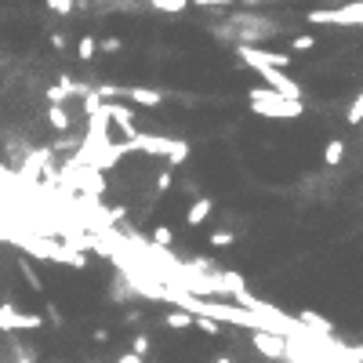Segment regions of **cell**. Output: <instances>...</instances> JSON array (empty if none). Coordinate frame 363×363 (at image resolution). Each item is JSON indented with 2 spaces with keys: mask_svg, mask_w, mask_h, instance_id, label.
<instances>
[{
  "mask_svg": "<svg viewBox=\"0 0 363 363\" xmlns=\"http://www.w3.org/2000/svg\"><path fill=\"white\" fill-rule=\"evenodd\" d=\"M248 102L258 116H269V120H294V116H302L305 102H294L287 95H276L272 87H251L248 91Z\"/></svg>",
  "mask_w": 363,
  "mask_h": 363,
  "instance_id": "6da1fadb",
  "label": "cell"
},
{
  "mask_svg": "<svg viewBox=\"0 0 363 363\" xmlns=\"http://www.w3.org/2000/svg\"><path fill=\"white\" fill-rule=\"evenodd\" d=\"M305 19L309 25H363V0H349L338 8H316Z\"/></svg>",
  "mask_w": 363,
  "mask_h": 363,
  "instance_id": "7a4b0ae2",
  "label": "cell"
},
{
  "mask_svg": "<svg viewBox=\"0 0 363 363\" xmlns=\"http://www.w3.org/2000/svg\"><path fill=\"white\" fill-rule=\"evenodd\" d=\"M44 316L41 313H19L11 302H0V334H19V331H41Z\"/></svg>",
  "mask_w": 363,
  "mask_h": 363,
  "instance_id": "3957f363",
  "label": "cell"
},
{
  "mask_svg": "<svg viewBox=\"0 0 363 363\" xmlns=\"http://www.w3.org/2000/svg\"><path fill=\"white\" fill-rule=\"evenodd\" d=\"M251 345L265 360H287V349H291V342L283 334H272V331H251Z\"/></svg>",
  "mask_w": 363,
  "mask_h": 363,
  "instance_id": "277c9868",
  "label": "cell"
},
{
  "mask_svg": "<svg viewBox=\"0 0 363 363\" xmlns=\"http://www.w3.org/2000/svg\"><path fill=\"white\" fill-rule=\"evenodd\" d=\"M175 142L178 138H164V135H135L131 138V153H149V157H171V149H175Z\"/></svg>",
  "mask_w": 363,
  "mask_h": 363,
  "instance_id": "5b68a950",
  "label": "cell"
},
{
  "mask_svg": "<svg viewBox=\"0 0 363 363\" xmlns=\"http://www.w3.org/2000/svg\"><path fill=\"white\" fill-rule=\"evenodd\" d=\"M102 109H106V116L120 127V135L131 142L138 131H135V113H131V106H124V102H102Z\"/></svg>",
  "mask_w": 363,
  "mask_h": 363,
  "instance_id": "8992f818",
  "label": "cell"
},
{
  "mask_svg": "<svg viewBox=\"0 0 363 363\" xmlns=\"http://www.w3.org/2000/svg\"><path fill=\"white\" fill-rule=\"evenodd\" d=\"M298 323H302L309 334H316V338H334V323L323 320L320 313H313V309H302V313H298Z\"/></svg>",
  "mask_w": 363,
  "mask_h": 363,
  "instance_id": "52a82bcc",
  "label": "cell"
},
{
  "mask_svg": "<svg viewBox=\"0 0 363 363\" xmlns=\"http://www.w3.org/2000/svg\"><path fill=\"white\" fill-rule=\"evenodd\" d=\"M211 207H214V200L197 197V200L189 204V211H186V226H204V222H207V214H211Z\"/></svg>",
  "mask_w": 363,
  "mask_h": 363,
  "instance_id": "ba28073f",
  "label": "cell"
},
{
  "mask_svg": "<svg viewBox=\"0 0 363 363\" xmlns=\"http://www.w3.org/2000/svg\"><path fill=\"white\" fill-rule=\"evenodd\" d=\"M127 98H131L135 106H146V109H153V106H160V102H164V95H160V91H153V87H127Z\"/></svg>",
  "mask_w": 363,
  "mask_h": 363,
  "instance_id": "9c48e42d",
  "label": "cell"
},
{
  "mask_svg": "<svg viewBox=\"0 0 363 363\" xmlns=\"http://www.w3.org/2000/svg\"><path fill=\"white\" fill-rule=\"evenodd\" d=\"M47 124L55 127V131H69L73 127V116L66 106H47Z\"/></svg>",
  "mask_w": 363,
  "mask_h": 363,
  "instance_id": "30bf717a",
  "label": "cell"
},
{
  "mask_svg": "<svg viewBox=\"0 0 363 363\" xmlns=\"http://www.w3.org/2000/svg\"><path fill=\"white\" fill-rule=\"evenodd\" d=\"M192 320H197V316L186 313V309H171V313L164 316V323H167L171 331H189V327H192Z\"/></svg>",
  "mask_w": 363,
  "mask_h": 363,
  "instance_id": "8fae6325",
  "label": "cell"
},
{
  "mask_svg": "<svg viewBox=\"0 0 363 363\" xmlns=\"http://www.w3.org/2000/svg\"><path fill=\"white\" fill-rule=\"evenodd\" d=\"M342 160H345V142H342V138H331L327 149H323V164H327V167H338Z\"/></svg>",
  "mask_w": 363,
  "mask_h": 363,
  "instance_id": "7c38bea8",
  "label": "cell"
},
{
  "mask_svg": "<svg viewBox=\"0 0 363 363\" xmlns=\"http://www.w3.org/2000/svg\"><path fill=\"white\" fill-rule=\"evenodd\" d=\"M95 51H98V41H95V36H80V44H76V58H80V62H91V58H95Z\"/></svg>",
  "mask_w": 363,
  "mask_h": 363,
  "instance_id": "4fadbf2b",
  "label": "cell"
},
{
  "mask_svg": "<svg viewBox=\"0 0 363 363\" xmlns=\"http://www.w3.org/2000/svg\"><path fill=\"white\" fill-rule=\"evenodd\" d=\"M192 327H200L204 334H211V338H218V334H222V323H218V320H211V316H204V313H197V320H192Z\"/></svg>",
  "mask_w": 363,
  "mask_h": 363,
  "instance_id": "5bb4252c",
  "label": "cell"
},
{
  "mask_svg": "<svg viewBox=\"0 0 363 363\" xmlns=\"http://www.w3.org/2000/svg\"><path fill=\"white\" fill-rule=\"evenodd\" d=\"M186 160H189V142H182V138H178V142H175V149H171V157H167V167L175 171V167H178V164H186Z\"/></svg>",
  "mask_w": 363,
  "mask_h": 363,
  "instance_id": "9a60e30c",
  "label": "cell"
},
{
  "mask_svg": "<svg viewBox=\"0 0 363 363\" xmlns=\"http://www.w3.org/2000/svg\"><path fill=\"white\" fill-rule=\"evenodd\" d=\"M345 124L349 127H356V124H363V91L353 98V106H349V113H345Z\"/></svg>",
  "mask_w": 363,
  "mask_h": 363,
  "instance_id": "2e32d148",
  "label": "cell"
},
{
  "mask_svg": "<svg viewBox=\"0 0 363 363\" xmlns=\"http://www.w3.org/2000/svg\"><path fill=\"white\" fill-rule=\"evenodd\" d=\"M157 11H167V15H178V11H186L189 8V0H149Z\"/></svg>",
  "mask_w": 363,
  "mask_h": 363,
  "instance_id": "e0dca14e",
  "label": "cell"
},
{
  "mask_svg": "<svg viewBox=\"0 0 363 363\" xmlns=\"http://www.w3.org/2000/svg\"><path fill=\"white\" fill-rule=\"evenodd\" d=\"M149 240H153V248H171V243H175V232L167 229V226H157Z\"/></svg>",
  "mask_w": 363,
  "mask_h": 363,
  "instance_id": "ac0fdd59",
  "label": "cell"
},
{
  "mask_svg": "<svg viewBox=\"0 0 363 363\" xmlns=\"http://www.w3.org/2000/svg\"><path fill=\"white\" fill-rule=\"evenodd\" d=\"M19 272H22V276H25V283H30V287H33V291H44V283H41V276H36V272H33V265H30V262H25V258H22V262H19Z\"/></svg>",
  "mask_w": 363,
  "mask_h": 363,
  "instance_id": "d6986e66",
  "label": "cell"
},
{
  "mask_svg": "<svg viewBox=\"0 0 363 363\" xmlns=\"http://www.w3.org/2000/svg\"><path fill=\"white\" fill-rule=\"evenodd\" d=\"M232 243H236V232H229V229L211 232V248H232Z\"/></svg>",
  "mask_w": 363,
  "mask_h": 363,
  "instance_id": "ffe728a7",
  "label": "cell"
},
{
  "mask_svg": "<svg viewBox=\"0 0 363 363\" xmlns=\"http://www.w3.org/2000/svg\"><path fill=\"white\" fill-rule=\"evenodd\" d=\"M291 47L294 51H313L316 47V36L313 33H302V36H294V41H291Z\"/></svg>",
  "mask_w": 363,
  "mask_h": 363,
  "instance_id": "44dd1931",
  "label": "cell"
},
{
  "mask_svg": "<svg viewBox=\"0 0 363 363\" xmlns=\"http://www.w3.org/2000/svg\"><path fill=\"white\" fill-rule=\"evenodd\" d=\"M15 363H36L33 345H15Z\"/></svg>",
  "mask_w": 363,
  "mask_h": 363,
  "instance_id": "7402d4cb",
  "label": "cell"
},
{
  "mask_svg": "<svg viewBox=\"0 0 363 363\" xmlns=\"http://www.w3.org/2000/svg\"><path fill=\"white\" fill-rule=\"evenodd\" d=\"M171 186H175V171L167 167V171H160V175H157V192H167Z\"/></svg>",
  "mask_w": 363,
  "mask_h": 363,
  "instance_id": "603a6c76",
  "label": "cell"
},
{
  "mask_svg": "<svg viewBox=\"0 0 363 363\" xmlns=\"http://www.w3.org/2000/svg\"><path fill=\"white\" fill-rule=\"evenodd\" d=\"M192 8H232L236 0H189Z\"/></svg>",
  "mask_w": 363,
  "mask_h": 363,
  "instance_id": "cb8c5ba5",
  "label": "cell"
},
{
  "mask_svg": "<svg viewBox=\"0 0 363 363\" xmlns=\"http://www.w3.org/2000/svg\"><path fill=\"white\" fill-rule=\"evenodd\" d=\"M131 353L146 360V353H149V334H138V338H135V345H131Z\"/></svg>",
  "mask_w": 363,
  "mask_h": 363,
  "instance_id": "d4e9b609",
  "label": "cell"
},
{
  "mask_svg": "<svg viewBox=\"0 0 363 363\" xmlns=\"http://www.w3.org/2000/svg\"><path fill=\"white\" fill-rule=\"evenodd\" d=\"M44 4L51 11H58V15H69V11H73V0H44Z\"/></svg>",
  "mask_w": 363,
  "mask_h": 363,
  "instance_id": "484cf974",
  "label": "cell"
},
{
  "mask_svg": "<svg viewBox=\"0 0 363 363\" xmlns=\"http://www.w3.org/2000/svg\"><path fill=\"white\" fill-rule=\"evenodd\" d=\"M102 51H120V41H116V36H106V41H102Z\"/></svg>",
  "mask_w": 363,
  "mask_h": 363,
  "instance_id": "4316f807",
  "label": "cell"
},
{
  "mask_svg": "<svg viewBox=\"0 0 363 363\" xmlns=\"http://www.w3.org/2000/svg\"><path fill=\"white\" fill-rule=\"evenodd\" d=\"M116 363H142V356H135V353H124V356L116 360Z\"/></svg>",
  "mask_w": 363,
  "mask_h": 363,
  "instance_id": "83f0119b",
  "label": "cell"
},
{
  "mask_svg": "<svg viewBox=\"0 0 363 363\" xmlns=\"http://www.w3.org/2000/svg\"><path fill=\"white\" fill-rule=\"evenodd\" d=\"M353 353H356V360L363 363V345H356V349H353Z\"/></svg>",
  "mask_w": 363,
  "mask_h": 363,
  "instance_id": "f1b7e54d",
  "label": "cell"
},
{
  "mask_svg": "<svg viewBox=\"0 0 363 363\" xmlns=\"http://www.w3.org/2000/svg\"><path fill=\"white\" fill-rule=\"evenodd\" d=\"M214 363H232V356H218Z\"/></svg>",
  "mask_w": 363,
  "mask_h": 363,
  "instance_id": "f546056e",
  "label": "cell"
},
{
  "mask_svg": "<svg viewBox=\"0 0 363 363\" xmlns=\"http://www.w3.org/2000/svg\"><path fill=\"white\" fill-rule=\"evenodd\" d=\"M331 4H334V0H331ZM338 4H349V0H338Z\"/></svg>",
  "mask_w": 363,
  "mask_h": 363,
  "instance_id": "4dcf8cb0",
  "label": "cell"
},
{
  "mask_svg": "<svg viewBox=\"0 0 363 363\" xmlns=\"http://www.w3.org/2000/svg\"><path fill=\"white\" fill-rule=\"evenodd\" d=\"M0 356H4V345H0Z\"/></svg>",
  "mask_w": 363,
  "mask_h": 363,
  "instance_id": "1f68e13d",
  "label": "cell"
}]
</instances>
